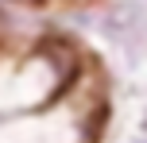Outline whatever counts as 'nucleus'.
I'll use <instances>...</instances> for the list:
<instances>
[{"label": "nucleus", "instance_id": "1", "mask_svg": "<svg viewBox=\"0 0 147 143\" xmlns=\"http://www.w3.org/2000/svg\"><path fill=\"white\" fill-rule=\"evenodd\" d=\"M27 4H39V0H27Z\"/></svg>", "mask_w": 147, "mask_h": 143}]
</instances>
